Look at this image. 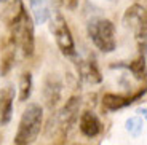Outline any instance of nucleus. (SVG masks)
Segmentation results:
<instances>
[{"instance_id": "obj_1", "label": "nucleus", "mask_w": 147, "mask_h": 145, "mask_svg": "<svg viewBox=\"0 0 147 145\" xmlns=\"http://www.w3.org/2000/svg\"><path fill=\"white\" fill-rule=\"evenodd\" d=\"M8 29H10L11 43L15 46L21 48L24 56H27V58L32 56L34 50H35L34 21L21 0H15V3L11 5V8H10Z\"/></svg>"}, {"instance_id": "obj_2", "label": "nucleus", "mask_w": 147, "mask_h": 145, "mask_svg": "<svg viewBox=\"0 0 147 145\" xmlns=\"http://www.w3.org/2000/svg\"><path fill=\"white\" fill-rule=\"evenodd\" d=\"M42 120H43V110L38 104H29L26 110L22 112L19 120L18 132L15 136L16 145H32L37 140L42 129Z\"/></svg>"}, {"instance_id": "obj_3", "label": "nucleus", "mask_w": 147, "mask_h": 145, "mask_svg": "<svg viewBox=\"0 0 147 145\" xmlns=\"http://www.w3.org/2000/svg\"><path fill=\"white\" fill-rule=\"evenodd\" d=\"M86 32L94 46L102 53H112L117 46L115 42V26L106 18H94L88 22Z\"/></svg>"}, {"instance_id": "obj_4", "label": "nucleus", "mask_w": 147, "mask_h": 145, "mask_svg": "<svg viewBox=\"0 0 147 145\" xmlns=\"http://www.w3.org/2000/svg\"><path fill=\"white\" fill-rule=\"evenodd\" d=\"M50 30H51L53 37L56 40V45L59 46L61 53L69 58H74L77 54V50H75V42H74L72 32L69 29V24H67L66 18H64L61 13H56L51 16L50 19Z\"/></svg>"}, {"instance_id": "obj_5", "label": "nucleus", "mask_w": 147, "mask_h": 145, "mask_svg": "<svg viewBox=\"0 0 147 145\" xmlns=\"http://www.w3.org/2000/svg\"><path fill=\"white\" fill-rule=\"evenodd\" d=\"M123 24L133 30V34L139 38L146 40L147 34V16H146V8L139 3H134L126 8L123 15Z\"/></svg>"}, {"instance_id": "obj_6", "label": "nucleus", "mask_w": 147, "mask_h": 145, "mask_svg": "<svg viewBox=\"0 0 147 145\" xmlns=\"http://www.w3.org/2000/svg\"><path fill=\"white\" fill-rule=\"evenodd\" d=\"M29 3L34 15V24H43L58 13V7L63 3V0H29Z\"/></svg>"}, {"instance_id": "obj_7", "label": "nucleus", "mask_w": 147, "mask_h": 145, "mask_svg": "<svg viewBox=\"0 0 147 145\" xmlns=\"http://www.w3.org/2000/svg\"><path fill=\"white\" fill-rule=\"evenodd\" d=\"M144 94H146L144 88L141 91H138L136 94L131 96V97H125V96L114 94V93H107V94L102 96V109L107 110V112H115V110H120L123 107H126V105H131L136 99L142 97Z\"/></svg>"}, {"instance_id": "obj_8", "label": "nucleus", "mask_w": 147, "mask_h": 145, "mask_svg": "<svg viewBox=\"0 0 147 145\" xmlns=\"http://www.w3.org/2000/svg\"><path fill=\"white\" fill-rule=\"evenodd\" d=\"M80 101L82 99L78 97V96H72V97L64 104L63 109L59 110L58 121H59V124H61V128H64L66 131L75 123V120H77L78 109H80Z\"/></svg>"}, {"instance_id": "obj_9", "label": "nucleus", "mask_w": 147, "mask_h": 145, "mask_svg": "<svg viewBox=\"0 0 147 145\" xmlns=\"http://www.w3.org/2000/svg\"><path fill=\"white\" fill-rule=\"evenodd\" d=\"M13 101H15V88L5 86L0 89V124L10 123L13 115Z\"/></svg>"}, {"instance_id": "obj_10", "label": "nucleus", "mask_w": 147, "mask_h": 145, "mask_svg": "<svg viewBox=\"0 0 147 145\" xmlns=\"http://www.w3.org/2000/svg\"><path fill=\"white\" fill-rule=\"evenodd\" d=\"M77 72L83 81L90 85H98L102 81V75H101L98 65L93 59H83V61L77 62Z\"/></svg>"}, {"instance_id": "obj_11", "label": "nucleus", "mask_w": 147, "mask_h": 145, "mask_svg": "<svg viewBox=\"0 0 147 145\" xmlns=\"http://www.w3.org/2000/svg\"><path fill=\"white\" fill-rule=\"evenodd\" d=\"M61 91H63V83L58 77L50 75L45 81V88H43V96L45 101H47V105L50 109H53L56 104L61 99Z\"/></svg>"}, {"instance_id": "obj_12", "label": "nucleus", "mask_w": 147, "mask_h": 145, "mask_svg": "<svg viewBox=\"0 0 147 145\" xmlns=\"http://www.w3.org/2000/svg\"><path fill=\"white\" fill-rule=\"evenodd\" d=\"M80 131H82V134L86 136V137H96V136L101 132L99 118L96 116L94 112L86 110V112L82 113V116H80Z\"/></svg>"}, {"instance_id": "obj_13", "label": "nucleus", "mask_w": 147, "mask_h": 145, "mask_svg": "<svg viewBox=\"0 0 147 145\" xmlns=\"http://www.w3.org/2000/svg\"><path fill=\"white\" fill-rule=\"evenodd\" d=\"M112 67H126L128 70H131V73L138 80H144L146 78V53H141L139 58L129 64H115Z\"/></svg>"}, {"instance_id": "obj_14", "label": "nucleus", "mask_w": 147, "mask_h": 145, "mask_svg": "<svg viewBox=\"0 0 147 145\" xmlns=\"http://www.w3.org/2000/svg\"><path fill=\"white\" fill-rule=\"evenodd\" d=\"M30 93H32V73L24 72L21 75V80H19V101H27Z\"/></svg>"}, {"instance_id": "obj_15", "label": "nucleus", "mask_w": 147, "mask_h": 145, "mask_svg": "<svg viewBox=\"0 0 147 145\" xmlns=\"http://www.w3.org/2000/svg\"><path fill=\"white\" fill-rule=\"evenodd\" d=\"M13 65H15V51L10 48V50H7L3 54H2V58H0V75L2 77L7 75V73L13 69Z\"/></svg>"}, {"instance_id": "obj_16", "label": "nucleus", "mask_w": 147, "mask_h": 145, "mask_svg": "<svg viewBox=\"0 0 147 145\" xmlns=\"http://www.w3.org/2000/svg\"><path fill=\"white\" fill-rule=\"evenodd\" d=\"M142 129H144V121L141 118L133 116V118L126 120V131H128L129 134H133L134 137H138L142 132Z\"/></svg>"}, {"instance_id": "obj_17", "label": "nucleus", "mask_w": 147, "mask_h": 145, "mask_svg": "<svg viewBox=\"0 0 147 145\" xmlns=\"http://www.w3.org/2000/svg\"><path fill=\"white\" fill-rule=\"evenodd\" d=\"M66 2H67V7H69L70 10H75L77 5H78V0H66Z\"/></svg>"}, {"instance_id": "obj_18", "label": "nucleus", "mask_w": 147, "mask_h": 145, "mask_svg": "<svg viewBox=\"0 0 147 145\" xmlns=\"http://www.w3.org/2000/svg\"><path fill=\"white\" fill-rule=\"evenodd\" d=\"M106 2H110V3H114V2H117V0H106Z\"/></svg>"}, {"instance_id": "obj_19", "label": "nucleus", "mask_w": 147, "mask_h": 145, "mask_svg": "<svg viewBox=\"0 0 147 145\" xmlns=\"http://www.w3.org/2000/svg\"><path fill=\"white\" fill-rule=\"evenodd\" d=\"M0 2H7V0H0Z\"/></svg>"}]
</instances>
